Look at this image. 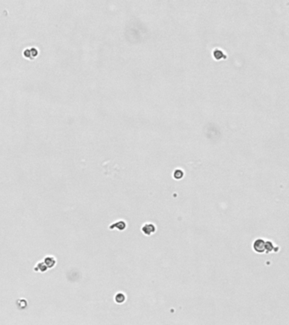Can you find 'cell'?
Returning <instances> with one entry per match:
<instances>
[{
  "instance_id": "6da1fadb",
  "label": "cell",
  "mask_w": 289,
  "mask_h": 325,
  "mask_svg": "<svg viewBox=\"0 0 289 325\" xmlns=\"http://www.w3.org/2000/svg\"><path fill=\"white\" fill-rule=\"evenodd\" d=\"M142 230H143V232L144 233L145 235H151L153 233L155 232V230H156V227H155L154 224H153V223H146V224H144V225L143 226Z\"/></svg>"
},
{
  "instance_id": "7a4b0ae2",
  "label": "cell",
  "mask_w": 289,
  "mask_h": 325,
  "mask_svg": "<svg viewBox=\"0 0 289 325\" xmlns=\"http://www.w3.org/2000/svg\"><path fill=\"white\" fill-rule=\"evenodd\" d=\"M254 250L258 252H264L265 247V244L264 242V240H257L254 244Z\"/></svg>"
},
{
  "instance_id": "3957f363",
  "label": "cell",
  "mask_w": 289,
  "mask_h": 325,
  "mask_svg": "<svg viewBox=\"0 0 289 325\" xmlns=\"http://www.w3.org/2000/svg\"><path fill=\"white\" fill-rule=\"evenodd\" d=\"M44 262L46 263L47 268H53L55 265L56 261L54 258V257H46V258L44 259Z\"/></svg>"
},
{
  "instance_id": "277c9868",
  "label": "cell",
  "mask_w": 289,
  "mask_h": 325,
  "mask_svg": "<svg viewBox=\"0 0 289 325\" xmlns=\"http://www.w3.org/2000/svg\"><path fill=\"white\" fill-rule=\"evenodd\" d=\"M125 300H126V296H125L124 294L118 293L115 295V301L117 303H122V302L125 301Z\"/></svg>"
},
{
  "instance_id": "5b68a950",
  "label": "cell",
  "mask_w": 289,
  "mask_h": 325,
  "mask_svg": "<svg viewBox=\"0 0 289 325\" xmlns=\"http://www.w3.org/2000/svg\"><path fill=\"white\" fill-rule=\"evenodd\" d=\"M114 226H117V228H118V230H123L126 229V223L123 222V221H121V224H119V222L115 223H114L113 225H111L110 227H114Z\"/></svg>"
},
{
  "instance_id": "8992f818",
  "label": "cell",
  "mask_w": 289,
  "mask_h": 325,
  "mask_svg": "<svg viewBox=\"0 0 289 325\" xmlns=\"http://www.w3.org/2000/svg\"><path fill=\"white\" fill-rule=\"evenodd\" d=\"M182 176H183V172L180 169H177V171L174 173V177L176 179H181V178H182Z\"/></svg>"
}]
</instances>
